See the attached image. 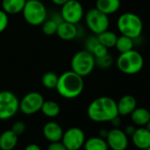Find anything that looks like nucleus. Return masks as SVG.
<instances>
[{
  "instance_id": "1",
  "label": "nucleus",
  "mask_w": 150,
  "mask_h": 150,
  "mask_svg": "<svg viewBox=\"0 0 150 150\" xmlns=\"http://www.w3.org/2000/svg\"><path fill=\"white\" fill-rule=\"evenodd\" d=\"M87 113L92 121L110 122L118 116L117 102L110 97L97 98L89 104Z\"/></svg>"
},
{
  "instance_id": "2",
  "label": "nucleus",
  "mask_w": 150,
  "mask_h": 150,
  "mask_svg": "<svg viewBox=\"0 0 150 150\" xmlns=\"http://www.w3.org/2000/svg\"><path fill=\"white\" fill-rule=\"evenodd\" d=\"M83 89V77L72 70L65 71L58 76L56 90L62 98L67 99L76 98L82 93Z\"/></svg>"
},
{
  "instance_id": "3",
  "label": "nucleus",
  "mask_w": 150,
  "mask_h": 150,
  "mask_svg": "<svg viewBox=\"0 0 150 150\" xmlns=\"http://www.w3.org/2000/svg\"><path fill=\"white\" fill-rule=\"evenodd\" d=\"M116 64L122 73L126 75H136L143 69L144 58L139 51L132 49L120 54L117 58Z\"/></svg>"
},
{
  "instance_id": "4",
  "label": "nucleus",
  "mask_w": 150,
  "mask_h": 150,
  "mask_svg": "<svg viewBox=\"0 0 150 150\" xmlns=\"http://www.w3.org/2000/svg\"><path fill=\"white\" fill-rule=\"evenodd\" d=\"M117 26L121 35L127 36L133 40L140 38L143 31L141 18L133 12H125L121 14L118 18Z\"/></svg>"
},
{
  "instance_id": "5",
  "label": "nucleus",
  "mask_w": 150,
  "mask_h": 150,
  "mask_svg": "<svg viewBox=\"0 0 150 150\" xmlns=\"http://www.w3.org/2000/svg\"><path fill=\"white\" fill-rule=\"evenodd\" d=\"M21 12L25 21L31 25H41L47 19V9L42 1L27 0Z\"/></svg>"
},
{
  "instance_id": "6",
  "label": "nucleus",
  "mask_w": 150,
  "mask_h": 150,
  "mask_svg": "<svg viewBox=\"0 0 150 150\" xmlns=\"http://www.w3.org/2000/svg\"><path fill=\"white\" fill-rule=\"evenodd\" d=\"M95 67V56L87 50L77 52L72 58L71 68L73 72L79 76L85 77L92 73Z\"/></svg>"
},
{
  "instance_id": "7",
  "label": "nucleus",
  "mask_w": 150,
  "mask_h": 150,
  "mask_svg": "<svg viewBox=\"0 0 150 150\" xmlns=\"http://www.w3.org/2000/svg\"><path fill=\"white\" fill-rule=\"evenodd\" d=\"M85 20L88 28L95 35L108 30L110 26L109 16L96 8H93L86 13Z\"/></svg>"
},
{
  "instance_id": "8",
  "label": "nucleus",
  "mask_w": 150,
  "mask_h": 150,
  "mask_svg": "<svg viewBox=\"0 0 150 150\" xmlns=\"http://www.w3.org/2000/svg\"><path fill=\"white\" fill-rule=\"evenodd\" d=\"M19 110V100L9 91H0V120L12 118Z\"/></svg>"
},
{
  "instance_id": "9",
  "label": "nucleus",
  "mask_w": 150,
  "mask_h": 150,
  "mask_svg": "<svg viewBox=\"0 0 150 150\" xmlns=\"http://www.w3.org/2000/svg\"><path fill=\"white\" fill-rule=\"evenodd\" d=\"M60 14L64 21L77 25L84 16V9L78 0H69L61 6Z\"/></svg>"
},
{
  "instance_id": "10",
  "label": "nucleus",
  "mask_w": 150,
  "mask_h": 150,
  "mask_svg": "<svg viewBox=\"0 0 150 150\" xmlns=\"http://www.w3.org/2000/svg\"><path fill=\"white\" fill-rule=\"evenodd\" d=\"M44 102L43 96L37 91L26 94L19 101V111L26 115H32L41 111Z\"/></svg>"
},
{
  "instance_id": "11",
  "label": "nucleus",
  "mask_w": 150,
  "mask_h": 150,
  "mask_svg": "<svg viewBox=\"0 0 150 150\" xmlns=\"http://www.w3.org/2000/svg\"><path fill=\"white\" fill-rule=\"evenodd\" d=\"M86 136L80 127H71L64 132L61 142L67 150H80L84 145Z\"/></svg>"
},
{
  "instance_id": "12",
  "label": "nucleus",
  "mask_w": 150,
  "mask_h": 150,
  "mask_svg": "<svg viewBox=\"0 0 150 150\" xmlns=\"http://www.w3.org/2000/svg\"><path fill=\"white\" fill-rule=\"evenodd\" d=\"M105 140L109 149L111 150H126L129 144L128 136L119 128L110 130Z\"/></svg>"
},
{
  "instance_id": "13",
  "label": "nucleus",
  "mask_w": 150,
  "mask_h": 150,
  "mask_svg": "<svg viewBox=\"0 0 150 150\" xmlns=\"http://www.w3.org/2000/svg\"><path fill=\"white\" fill-rule=\"evenodd\" d=\"M42 133L45 139L50 142H61L64 134L63 128L58 123L55 121H50L46 123L43 127Z\"/></svg>"
},
{
  "instance_id": "14",
  "label": "nucleus",
  "mask_w": 150,
  "mask_h": 150,
  "mask_svg": "<svg viewBox=\"0 0 150 150\" xmlns=\"http://www.w3.org/2000/svg\"><path fill=\"white\" fill-rule=\"evenodd\" d=\"M133 145L141 150H145L150 147V132L144 127L136 128L132 135Z\"/></svg>"
},
{
  "instance_id": "15",
  "label": "nucleus",
  "mask_w": 150,
  "mask_h": 150,
  "mask_svg": "<svg viewBox=\"0 0 150 150\" xmlns=\"http://www.w3.org/2000/svg\"><path fill=\"white\" fill-rule=\"evenodd\" d=\"M60 39L64 40H74L79 35V29L77 25L63 21L57 25V30L56 33Z\"/></svg>"
},
{
  "instance_id": "16",
  "label": "nucleus",
  "mask_w": 150,
  "mask_h": 150,
  "mask_svg": "<svg viewBox=\"0 0 150 150\" xmlns=\"http://www.w3.org/2000/svg\"><path fill=\"white\" fill-rule=\"evenodd\" d=\"M117 106L118 115L127 116L137 107V100L133 95H125L117 102Z\"/></svg>"
},
{
  "instance_id": "17",
  "label": "nucleus",
  "mask_w": 150,
  "mask_h": 150,
  "mask_svg": "<svg viewBox=\"0 0 150 150\" xmlns=\"http://www.w3.org/2000/svg\"><path fill=\"white\" fill-rule=\"evenodd\" d=\"M120 6V0H96L95 2V8L108 16L117 12Z\"/></svg>"
},
{
  "instance_id": "18",
  "label": "nucleus",
  "mask_w": 150,
  "mask_h": 150,
  "mask_svg": "<svg viewBox=\"0 0 150 150\" xmlns=\"http://www.w3.org/2000/svg\"><path fill=\"white\" fill-rule=\"evenodd\" d=\"M18 143V135L11 130H6L0 134V149L12 150Z\"/></svg>"
},
{
  "instance_id": "19",
  "label": "nucleus",
  "mask_w": 150,
  "mask_h": 150,
  "mask_svg": "<svg viewBox=\"0 0 150 150\" xmlns=\"http://www.w3.org/2000/svg\"><path fill=\"white\" fill-rule=\"evenodd\" d=\"M130 115L133 124L139 127H145L150 120V111L143 107H136Z\"/></svg>"
},
{
  "instance_id": "20",
  "label": "nucleus",
  "mask_w": 150,
  "mask_h": 150,
  "mask_svg": "<svg viewBox=\"0 0 150 150\" xmlns=\"http://www.w3.org/2000/svg\"><path fill=\"white\" fill-rule=\"evenodd\" d=\"M27 0H3L2 10L8 15L18 14L22 11Z\"/></svg>"
},
{
  "instance_id": "21",
  "label": "nucleus",
  "mask_w": 150,
  "mask_h": 150,
  "mask_svg": "<svg viewBox=\"0 0 150 150\" xmlns=\"http://www.w3.org/2000/svg\"><path fill=\"white\" fill-rule=\"evenodd\" d=\"M85 150H109L108 144L105 139L99 136H95L85 141L83 145Z\"/></svg>"
},
{
  "instance_id": "22",
  "label": "nucleus",
  "mask_w": 150,
  "mask_h": 150,
  "mask_svg": "<svg viewBox=\"0 0 150 150\" xmlns=\"http://www.w3.org/2000/svg\"><path fill=\"white\" fill-rule=\"evenodd\" d=\"M97 38H98L99 42L109 49L111 47H115L117 40H118V35H117L116 33H114L112 31H110L108 29V30L99 33L97 35Z\"/></svg>"
},
{
  "instance_id": "23",
  "label": "nucleus",
  "mask_w": 150,
  "mask_h": 150,
  "mask_svg": "<svg viewBox=\"0 0 150 150\" xmlns=\"http://www.w3.org/2000/svg\"><path fill=\"white\" fill-rule=\"evenodd\" d=\"M41 112L48 118H56L60 113V106L53 100H44L41 108Z\"/></svg>"
},
{
  "instance_id": "24",
  "label": "nucleus",
  "mask_w": 150,
  "mask_h": 150,
  "mask_svg": "<svg viewBox=\"0 0 150 150\" xmlns=\"http://www.w3.org/2000/svg\"><path fill=\"white\" fill-rule=\"evenodd\" d=\"M134 45L135 44H134L133 39L129 38L125 35H120V36H118L115 47L120 54H122V53H126L133 49Z\"/></svg>"
},
{
  "instance_id": "25",
  "label": "nucleus",
  "mask_w": 150,
  "mask_h": 150,
  "mask_svg": "<svg viewBox=\"0 0 150 150\" xmlns=\"http://www.w3.org/2000/svg\"><path fill=\"white\" fill-rule=\"evenodd\" d=\"M57 80H58V76L51 71L46 72L43 74L42 76V85L49 90H53L56 89L57 84Z\"/></svg>"
},
{
  "instance_id": "26",
  "label": "nucleus",
  "mask_w": 150,
  "mask_h": 150,
  "mask_svg": "<svg viewBox=\"0 0 150 150\" xmlns=\"http://www.w3.org/2000/svg\"><path fill=\"white\" fill-rule=\"evenodd\" d=\"M41 25H42V31L45 35L52 36V35L57 33L58 25L54 20H52L51 18L46 19Z\"/></svg>"
},
{
  "instance_id": "27",
  "label": "nucleus",
  "mask_w": 150,
  "mask_h": 150,
  "mask_svg": "<svg viewBox=\"0 0 150 150\" xmlns=\"http://www.w3.org/2000/svg\"><path fill=\"white\" fill-rule=\"evenodd\" d=\"M113 64V58L110 54H107L106 55L95 58V66H98L101 69H109Z\"/></svg>"
},
{
  "instance_id": "28",
  "label": "nucleus",
  "mask_w": 150,
  "mask_h": 150,
  "mask_svg": "<svg viewBox=\"0 0 150 150\" xmlns=\"http://www.w3.org/2000/svg\"><path fill=\"white\" fill-rule=\"evenodd\" d=\"M99 40H98V38H97V35H92V36H89L87 40H86V43H85V47L87 51L92 53L93 49L99 44Z\"/></svg>"
},
{
  "instance_id": "29",
  "label": "nucleus",
  "mask_w": 150,
  "mask_h": 150,
  "mask_svg": "<svg viewBox=\"0 0 150 150\" xmlns=\"http://www.w3.org/2000/svg\"><path fill=\"white\" fill-rule=\"evenodd\" d=\"M91 54L95 56V58H100V57H103V56L106 55L107 54H109V52H108V48L106 47H104L103 45L99 43L93 49Z\"/></svg>"
},
{
  "instance_id": "30",
  "label": "nucleus",
  "mask_w": 150,
  "mask_h": 150,
  "mask_svg": "<svg viewBox=\"0 0 150 150\" xmlns=\"http://www.w3.org/2000/svg\"><path fill=\"white\" fill-rule=\"evenodd\" d=\"M11 130L18 136L21 135L22 134H24V132L26 130V125H25V123L23 121H16L11 126Z\"/></svg>"
},
{
  "instance_id": "31",
  "label": "nucleus",
  "mask_w": 150,
  "mask_h": 150,
  "mask_svg": "<svg viewBox=\"0 0 150 150\" xmlns=\"http://www.w3.org/2000/svg\"><path fill=\"white\" fill-rule=\"evenodd\" d=\"M8 24H9L8 14L5 13L3 10L0 9V33H3L7 28Z\"/></svg>"
},
{
  "instance_id": "32",
  "label": "nucleus",
  "mask_w": 150,
  "mask_h": 150,
  "mask_svg": "<svg viewBox=\"0 0 150 150\" xmlns=\"http://www.w3.org/2000/svg\"><path fill=\"white\" fill-rule=\"evenodd\" d=\"M47 150H67L65 145L61 142H50V145L48 146Z\"/></svg>"
},
{
  "instance_id": "33",
  "label": "nucleus",
  "mask_w": 150,
  "mask_h": 150,
  "mask_svg": "<svg viewBox=\"0 0 150 150\" xmlns=\"http://www.w3.org/2000/svg\"><path fill=\"white\" fill-rule=\"evenodd\" d=\"M135 130H136V127H135L134 126L129 125V126H127V127H126V129H125L124 132L126 133V134L127 136H132V135L134 134Z\"/></svg>"
},
{
  "instance_id": "34",
  "label": "nucleus",
  "mask_w": 150,
  "mask_h": 150,
  "mask_svg": "<svg viewBox=\"0 0 150 150\" xmlns=\"http://www.w3.org/2000/svg\"><path fill=\"white\" fill-rule=\"evenodd\" d=\"M110 122H111V125L114 127V128H118V127L121 125V119L119 118V115L112 119Z\"/></svg>"
},
{
  "instance_id": "35",
  "label": "nucleus",
  "mask_w": 150,
  "mask_h": 150,
  "mask_svg": "<svg viewBox=\"0 0 150 150\" xmlns=\"http://www.w3.org/2000/svg\"><path fill=\"white\" fill-rule=\"evenodd\" d=\"M24 150H42L41 148L37 145V144H34V143H31V144H28Z\"/></svg>"
},
{
  "instance_id": "36",
  "label": "nucleus",
  "mask_w": 150,
  "mask_h": 150,
  "mask_svg": "<svg viewBox=\"0 0 150 150\" xmlns=\"http://www.w3.org/2000/svg\"><path fill=\"white\" fill-rule=\"evenodd\" d=\"M109 134V130L105 129V128H103L99 131V137L103 138V139H106L107 135Z\"/></svg>"
},
{
  "instance_id": "37",
  "label": "nucleus",
  "mask_w": 150,
  "mask_h": 150,
  "mask_svg": "<svg viewBox=\"0 0 150 150\" xmlns=\"http://www.w3.org/2000/svg\"><path fill=\"white\" fill-rule=\"evenodd\" d=\"M69 0H51V2L53 4H55L56 5H59V6H62L63 4H65Z\"/></svg>"
},
{
  "instance_id": "38",
  "label": "nucleus",
  "mask_w": 150,
  "mask_h": 150,
  "mask_svg": "<svg viewBox=\"0 0 150 150\" xmlns=\"http://www.w3.org/2000/svg\"><path fill=\"white\" fill-rule=\"evenodd\" d=\"M144 127H145L146 129H148V130L150 132V120L148 122V123H147V124H146V126H145Z\"/></svg>"
},
{
  "instance_id": "39",
  "label": "nucleus",
  "mask_w": 150,
  "mask_h": 150,
  "mask_svg": "<svg viewBox=\"0 0 150 150\" xmlns=\"http://www.w3.org/2000/svg\"><path fill=\"white\" fill-rule=\"evenodd\" d=\"M145 150H150V147H149V148H148V149H146Z\"/></svg>"
},
{
  "instance_id": "40",
  "label": "nucleus",
  "mask_w": 150,
  "mask_h": 150,
  "mask_svg": "<svg viewBox=\"0 0 150 150\" xmlns=\"http://www.w3.org/2000/svg\"><path fill=\"white\" fill-rule=\"evenodd\" d=\"M149 67H150V59H149Z\"/></svg>"
},
{
  "instance_id": "41",
  "label": "nucleus",
  "mask_w": 150,
  "mask_h": 150,
  "mask_svg": "<svg viewBox=\"0 0 150 150\" xmlns=\"http://www.w3.org/2000/svg\"><path fill=\"white\" fill-rule=\"evenodd\" d=\"M149 84H150V78H149Z\"/></svg>"
},
{
  "instance_id": "42",
  "label": "nucleus",
  "mask_w": 150,
  "mask_h": 150,
  "mask_svg": "<svg viewBox=\"0 0 150 150\" xmlns=\"http://www.w3.org/2000/svg\"><path fill=\"white\" fill-rule=\"evenodd\" d=\"M38 1H42V0H38Z\"/></svg>"
}]
</instances>
